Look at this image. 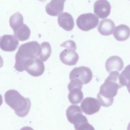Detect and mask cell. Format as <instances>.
<instances>
[{
    "instance_id": "cell-1",
    "label": "cell",
    "mask_w": 130,
    "mask_h": 130,
    "mask_svg": "<svg viewBox=\"0 0 130 130\" xmlns=\"http://www.w3.org/2000/svg\"><path fill=\"white\" fill-rule=\"evenodd\" d=\"M119 75L118 72H111L101 86L97 98L101 106L107 107L112 105L118 89L122 87L119 82Z\"/></svg>"
},
{
    "instance_id": "cell-2",
    "label": "cell",
    "mask_w": 130,
    "mask_h": 130,
    "mask_svg": "<svg viewBox=\"0 0 130 130\" xmlns=\"http://www.w3.org/2000/svg\"><path fill=\"white\" fill-rule=\"evenodd\" d=\"M41 45L37 41H31L20 46L15 55V69L19 72L25 70L26 67L39 56Z\"/></svg>"
},
{
    "instance_id": "cell-3",
    "label": "cell",
    "mask_w": 130,
    "mask_h": 130,
    "mask_svg": "<svg viewBox=\"0 0 130 130\" xmlns=\"http://www.w3.org/2000/svg\"><path fill=\"white\" fill-rule=\"evenodd\" d=\"M4 98L6 104L14 110L18 116L23 117L28 114L31 107V102L28 98H24L14 89L7 91Z\"/></svg>"
},
{
    "instance_id": "cell-4",
    "label": "cell",
    "mask_w": 130,
    "mask_h": 130,
    "mask_svg": "<svg viewBox=\"0 0 130 130\" xmlns=\"http://www.w3.org/2000/svg\"><path fill=\"white\" fill-rule=\"evenodd\" d=\"M99 22L98 17L91 13L82 14L76 20L78 27L83 31H89L94 28Z\"/></svg>"
},
{
    "instance_id": "cell-5",
    "label": "cell",
    "mask_w": 130,
    "mask_h": 130,
    "mask_svg": "<svg viewBox=\"0 0 130 130\" xmlns=\"http://www.w3.org/2000/svg\"><path fill=\"white\" fill-rule=\"evenodd\" d=\"M82 109L77 105H71L66 110V115L68 121L74 126L83 122H87L86 117L82 114Z\"/></svg>"
},
{
    "instance_id": "cell-6",
    "label": "cell",
    "mask_w": 130,
    "mask_h": 130,
    "mask_svg": "<svg viewBox=\"0 0 130 130\" xmlns=\"http://www.w3.org/2000/svg\"><path fill=\"white\" fill-rule=\"evenodd\" d=\"M70 80L77 79L82 81L83 84L90 82L92 78V73L88 67L81 66L73 69L70 73Z\"/></svg>"
},
{
    "instance_id": "cell-7",
    "label": "cell",
    "mask_w": 130,
    "mask_h": 130,
    "mask_svg": "<svg viewBox=\"0 0 130 130\" xmlns=\"http://www.w3.org/2000/svg\"><path fill=\"white\" fill-rule=\"evenodd\" d=\"M80 106L84 113L87 115H92L100 110L101 105L99 100L91 97H87L81 102Z\"/></svg>"
},
{
    "instance_id": "cell-8",
    "label": "cell",
    "mask_w": 130,
    "mask_h": 130,
    "mask_svg": "<svg viewBox=\"0 0 130 130\" xmlns=\"http://www.w3.org/2000/svg\"><path fill=\"white\" fill-rule=\"evenodd\" d=\"M94 13L100 18H107L110 14L111 6L107 0H98L93 5Z\"/></svg>"
},
{
    "instance_id": "cell-9",
    "label": "cell",
    "mask_w": 130,
    "mask_h": 130,
    "mask_svg": "<svg viewBox=\"0 0 130 130\" xmlns=\"http://www.w3.org/2000/svg\"><path fill=\"white\" fill-rule=\"evenodd\" d=\"M18 45L17 39L13 35H5L1 37L0 47L4 51H14L17 49Z\"/></svg>"
},
{
    "instance_id": "cell-10",
    "label": "cell",
    "mask_w": 130,
    "mask_h": 130,
    "mask_svg": "<svg viewBox=\"0 0 130 130\" xmlns=\"http://www.w3.org/2000/svg\"><path fill=\"white\" fill-rule=\"evenodd\" d=\"M59 58L63 63L68 66H74L79 60V55L75 50L67 49L60 53Z\"/></svg>"
},
{
    "instance_id": "cell-11",
    "label": "cell",
    "mask_w": 130,
    "mask_h": 130,
    "mask_svg": "<svg viewBox=\"0 0 130 130\" xmlns=\"http://www.w3.org/2000/svg\"><path fill=\"white\" fill-rule=\"evenodd\" d=\"M66 0H51L45 7L46 13L49 15H59L63 10L64 3Z\"/></svg>"
},
{
    "instance_id": "cell-12",
    "label": "cell",
    "mask_w": 130,
    "mask_h": 130,
    "mask_svg": "<svg viewBox=\"0 0 130 130\" xmlns=\"http://www.w3.org/2000/svg\"><path fill=\"white\" fill-rule=\"evenodd\" d=\"M25 71L32 76L38 77L43 74L45 66L42 60L37 58L26 67Z\"/></svg>"
},
{
    "instance_id": "cell-13",
    "label": "cell",
    "mask_w": 130,
    "mask_h": 130,
    "mask_svg": "<svg viewBox=\"0 0 130 130\" xmlns=\"http://www.w3.org/2000/svg\"><path fill=\"white\" fill-rule=\"evenodd\" d=\"M123 67L122 59L118 56H112L108 58L105 63V68L108 73L120 71Z\"/></svg>"
},
{
    "instance_id": "cell-14",
    "label": "cell",
    "mask_w": 130,
    "mask_h": 130,
    "mask_svg": "<svg viewBox=\"0 0 130 130\" xmlns=\"http://www.w3.org/2000/svg\"><path fill=\"white\" fill-rule=\"evenodd\" d=\"M57 21L58 25L66 31H71L74 27L73 18L69 13H60L58 16Z\"/></svg>"
},
{
    "instance_id": "cell-15",
    "label": "cell",
    "mask_w": 130,
    "mask_h": 130,
    "mask_svg": "<svg viewBox=\"0 0 130 130\" xmlns=\"http://www.w3.org/2000/svg\"><path fill=\"white\" fill-rule=\"evenodd\" d=\"M115 23L111 19H105L100 21L98 30L103 36H109L114 31Z\"/></svg>"
},
{
    "instance_id": "cell-16",
    "label": "cell",
    "mask_w": 130,
    "mask_h": 130,
    "mask_svg": "<svg viewBox=\"0 0 130 130\" xmlns=\"http://www.w3.org/2000/svg\"><path fill=\"white\" fill-rule=\"evenodd\" d=\"M113 36L118 41H124L130 36V28L125 24H121L116 27Z\"/></svg>"
},
{
    "instance_id": "cell-17",
    "label": "cell",
    "mask_w": 130,
    "mask_h": 130,
    "mask_svg": "<svg viewBox=\"0 0 130 130\" xmlns=\"http://www.w3.org/2000/svg\"><path fill=\"white\" fill-rule=\"evenodd\" d=\"M14 36L19 41H24L29 39L30 35L29 28L25 24L14 30Z\"/></svg>"
},
{
    "instance_id": "cell-18",
    "label": "cell",
    "mask_w": 130,
    "mask_h": 130,
    "mask_svg": "<svg viewBox=\"0 0 130 130\" xmlns=\"http://www.w3.org/2000/svg\"><path fill=\"white\" fill-rule=\"evenodd\" d=\"M79 88H74L70 89L68 99L71 103L76 104L80 103L83 99V93Z\"/></svg>"
},
{
    "instance_id": "cell-19",
    "label": "cell",
    "mask_w": 130,
    "mask_h": 130,
    "mask_svg": "<svg viewBox=\"0 0 130 130\" xmlns=\"http://www.w3.org/2000/svg\"><path fill=\"white\" fill-rule=\"evenodd\" d=\"M9 23L11 27L15 30L23 24V17L19 12H16L12 15L9 19Z\"/></svg>"
},
{
    "instance_id": "cell-20",
    "label": "cell",
    "mask_w": 130,
    "mask_h": 130,
    "mask_svg": "<svg viewBox=\"0 0 130 130\" xmlns=\"http://www.w3.org/2000/svg\"><path fill=\"white\" fill-rule=\"evenodd\" d=\"M51 53V47L50 44L47 42H44L41 45V50L39 54V58L42 61H46L50 56Z\"/></svg>"
},
{
    "instance_id": "cell-21",
    "label": "cell",
    "mask_w": 130,
    "mask_h": 130,
    "mask_svg": "<svg viewBox=\"0 0 130 130\" xmlns=\"http://www.w3.org/2000/svg\"><path fill=\"white\" fill-rule=\"evenodd\" d=\"M119 80L122 86L130 84V64L127 66L122 71L119 75Z\"/></svg>"
},
{
    "instance_id": "cell-22",
    "label": "cell",
    "mask_w": 130,
    "mask_h": 130,
    "mask_svg": "<svg viewBox=\"0 0 130 130\" xmlns=\"http://www.w3.org/2000/svg\"><path fill=\"white\" fill-rule=\"evenodd\" d=\"M83 84V83L80 80L77 79H74L71 80L70 82L68 84V88L69 90L74 88H79L82 89Z\"/></svg>"
},
{
    "instance_id": "cell-23",
    "label": "cell",
    "mask_w": 130,
    "mask_h": 130,
    "mask_svg": "<svg viewBox=\"0 0 130 130\" xmlns=\"http://www.w3.org/2000/svg\"><path fill=\"white\" fill-rule=\"evenodd\" d=\"M75 130H95L92 125L87 122H83L79 125L74 126Z\"/></svg>"
},
{
    "instance_id": "cell-24",
    "label": "cell",
    "mask_w": 130,
    "mask_h": 130,
    "mask_svg": "<svg viewBox=\"0 0 130 130\" xmlns=\"http://www.w3.org/2000/svg\"><path fill=\"white\" fill-rule=\"evenodd\" d=\"M60 46L65 47L67 49H71L74 50H76V45L75 42L72 40H68L63 42L60 45Z\"/></svg>"
},
{
    "instance_id": "cell-25",
    "label": "cell",
    "mask_w": 130,
    "mask_h": 130,
    "mask_svg": "<svg viewBox=\"0 0 130 130\" xmlns=\"http://www.w3.org/2000/svg\"><path fill=\"white\" fill-rule=\"evenodd\" d=\"M20 130H34L32 128L29 126H24L22 127Z\"/></svg>"
},
{
    "instance_id": "cell-26",
    "label": "cell",
    "mask_w": 130,
    "mask_h": 130,
    "mask_svg": "<svg viewBox=\"0 0 130 130\" xmlns=\"http://www.w3.org/2000/svg\"><path fill=\"white\" fill-rule=\"evenodd\" d=\"M126 86V87H127V89L128 91L130 93V84L127 85Z\"/></svg>"
},
{
    "instance_id": "cell-27",
    "label": "cell",
    "mask_w": 130,
    "mask_h": 130,
    "mask_svg": "<svg viewBox=\"0 0 130 130\" xmlns=\"http://www.w3.org/2000/svg\"><path fill=\"white\" fill-rule=\"evenodd\" d=\"M127 130H130V122L128 124V126H127Z\"/></svg>"
},
{
    "instance_id": "cell-28",
    "label": "cell",
    "mask_w": 130,
    "mask_h": 130,
    "mask_svg": "<svg viewBox=\"0 0 130 130\" xmlns=\"http://www.w3.org/2000/svg\"><path fill=\"white\" fill-rule=\"evenodd\" d=\"M38 1H41V2H45V1H46V0H38Z\"/></svg>"
}]
</instances>
